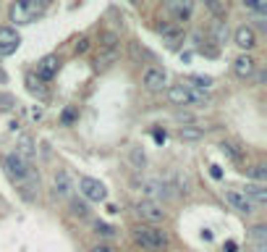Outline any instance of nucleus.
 I'll return each mask as SVG.
<instances>
[{
  "instance_id": "obj_1",
  "label": "nucleus",
  "mask_w": 267,
  "mask_h": 252,
  "mask_svg": "<svg viewBox=\"0 0 267 252\" xmlns=\"http://www.w3.org/2000/svg\"><path fill=\"white\" fill-rule=\"evenodd\" d=\"M3 168H5L8 179H11V181L18 186V189L26 194V197H29V189H37V186H40V179L34 176L32 163L24 161L21 155H16V153L3 155Z\"/></svg>"
},
{
  "instance_id": "obj_2",
  "label": "nucleus",
  "mask_w": 267,
  "mask_h": 252,
  "mask_svg": "<svg viewBox=\"0 0 267 252\" xmlns=\"http://www.w3.org/2000/svg\"><path fill=\"white\" fill-rule=\"evenodd\" d=\"M168 100L173 105H183V108H199V105H207L210 102L207 92L194 89V87H189V84H173L168 89Z\"/></svg>"
},
{
  "instance_id": "obj_3",
  "label": "nucleus",
  "mask_w": 267,
  "mask_h": 252,
  "mask_svg": "<svg viewBox=\"0 0 267 252\" xmlns=\"http://www.w3.org/2000/svg\"><path fill=\"white\" fill-rule=\"evenodd\" d=\"M48 5H50V0H16V3L11 5V21H16V24H29Z\"/></svg>"
},
{
  "instance_id": "obj_4",
  "label": "nucleus",
  "mask_w": 267,
  "mask_h": 252,
  "mask_svg": "<svg viewBox=\"0 0 267 252\" xmlns=\"http://www.w3.org/2000/svg\"><path fill=\"white\" fill-rule=\"evenodd\" d=\"M134 242L139 247H144V250H162L165 245H168V234L165 231H160V229H155V226H134Z\"/></svg>"
},
{
  "instance_id": "obj_5",
  "label": "nucleus",
  "mask_w": 267,
  "mask_h": 252,
  "mask_svg": "<svg viewBox=\"0 0 267 252\" xmlns=\"http://www.w3.org/2000/svg\"><path fill=\"white\" fill-rule=\"evenodd\" d=\"M79 192L84 194L87 200H92V202H105L107 200L105 184L97 181V179H92V176H81V179H79Z\"/></svg>"
},
{
  "instance_id": "obj_6",
  "label": "nucleus",
  "mask_w": 267,
  "mask_h": 252,
  "mask_svg": "<svg viewBox=\"0 0 267 252\" xmlns=\"http://www.w3.org/2000/svg\"><path fill=\"white\" fill-rule=\"evenodd\" d=\"M18 45H21V37H18V32L11 29V26H0V58L13 55L18 50Z\"/></svg>"
},
{
  "instance_id": "obj_7",
  "label": "nucleus",
  "mask_w": 267,
  "mask_h": 252,
  "mask_svg": "<svg viewBox=\"0 0 267 252\" xmlns=\"http://www.w3.org/2000/svg\"><path fill=\"white\" fill-rule=\"evenodd\" d=\"M134 213H136V216H139L142 221H150V223H160V221H165V210H162V205L150 202V200L139 202V205L134 208Z\"/></svg>"
},
{
  "instance_id": "obj_8",
  "label": "nucleus",
  "mask_w": 267,
  "mask_h": 252,
  "mask_svg": "<svg viewBox=\"0 0 267 252\" xmlns=\"http://www.w3.org/2000/svg\"><path fill=\"white\" fill-rule=\"evenodd\" d=\"M168 189H170V186L165 184V181H158V179H144V181L139 184V192H142L150 202H155L158 197H168V194H170Z\"/></svg>"
},
{
  "instance_id": "obj_9",
  "label": "nucleus",
  "mask_w": 267,
  "mask_h": 252,
  "mask_svg": "<svg viewBox=\"0 0 267 252\" xmlns=\"http://www.w3.org/2000/svg\"><path fill=\"white\" fill-rule=\"evenodd\" d=\"M142 82H144V87L150 92H160V89H165V84H168V74H165L162 69H158V66H150L144 71Z\"/></svg>"
},
{
  "instance_id": "obj_10",
  "label": "nucleus",
  "mask_w": 267,
  "mask_h": 252,
  "mask_svg": "<svg viewBox=\"0 0 267 252\" xmlns=\"http://www.w3.org/2000/svg\"><path fill=\"white\" fill-rule=\"evenodd\" d=\"M225 202L231 205L233 210H238V213H254V205H252V200L246 197V194L241 192V189H225Z\"/></svg>"
},
{
  "instance_id": "obj_11",
  "label": "nucleus",
  "mask_w": 267,
  "mask_h": 252,
  "mask_svg": "<svg viewBox=\"0 0 267 252\" xmlns=\"http://www.w3.org/2000/svg\"><path fill=\"white\" fill-rule=\"evenodd\" d=\"M58 55H45V58L37 63V79H42V82H50L55 74H58Z\"/></svg>"
},
{
  "instance_id": "obj_12",
  "label": "nucleus",
  "mask_w": 267,
  "mask_h": 252,
  "mask_svg": "<svg viewBox=\"0 0 267 252\" xmlns=\"http://www.w3.org/2000/svg\"><path fill=\"white\" fill-rule=\"evenodd\" d=\"M257 69V61L252 58V55H238V58L233 61V74L238 79H249L252 74Z\"/></svg>"
},
{
  "instance_id": "obj_13",
  "label": "nucleus",
  "mask_w": 267,
  "mask_h": 252,
  "mask_svg": "<svg viewBox=\"0 0 267 252\" xmlns=\"http://www.w3.org/2000/svg\"><path fill=\"white\" fill-rule=\"evenodd\" d=\"M170 11L176 16V21H189L194 13V0H170Z\"/></svg>"
},
{
  "instance_id": "obj_14",
  "label": "nucleus",
  "mask_w": 267,
  "mask_h": 252,
  "mask_svg": "<svg viewBox=\"0 0 267 252\" xmlns=\"http://www.w3.org/2000/svg\"><path fill=\"white\" fill-rule=\"evenodd\" d=\"M233 40H236V45L241 50H252L254 45H257V34H254L252 26H238L236 34H233Z\"/></svg>"
},
{
  "instance_id": "obj_15",
  "label": "nucleus",
  "mask_w": 267,
  "mask_h": 252,
  "mask_svg": "<svg viewBox=\"0 0 267 252\" xmlns=\"http://www.w3.org/2000/svg\"><path fill=\"white\" fill-rule=\"evenodd\" d=\"M244 194L252 200V205H265V202H267V189H265V184H249Z\"/></svg>"
},
{
  "instance_id": "obj_16",
  "label": "nucleus",
  "mask_w": 267,
  "mask_h": 252,
  "mask_svg": "<svg viewBox=\"0 0 267 252\" xmlns=\"http://www.w3.org/2000/svg\"><path fill=\"white\" fill-rule=\"evenodd\" d=\"M68 192H71V176H68L66 171H60L58 176H55V194L66 197Z\"/></svg>"
},
{
  "instance_id": "obj_17",
  "label": "nucleus",
  "mask_w": 267,
  "mask_h": 252,
  "mask_svg": "<svg viewBox=\"0 0 267 252\" xmlns=\"http://www.w3.org/2000/svg\"><path fill=\"white\" fill-rule=\"evenodd\" d=\"M205 3H207L210 11L215 13V18H220V21H223L225 13H228V3H225V0H205Z\"/></svg>"
},
{
  "instance_id": "obj_18",
  "label": "nucleus",
  "mask_w": 267,
  "mask_h": 252,
  "mask_svg": "<svg viewBox=\"0 0 267 252\" xmlns=\"http://www.w3.org/2000/svg\"><path fill=\"white\" fill-rule=\"evenodd\" d=\"M178 137L186 139V142H194V139H202V137H205V129H197V126H181Z\"/></svg>"
},
{
  "instance_id": "obj_19",
  "label": "nucleus",
  "mask_w": 267,
  "mask_h": 252,
  "mask_svg": "<svg viewBox=\"0 0 267 252\" xmlns=\"http://www.w3.org/2000/svg\"><path fill=\"white\" fill-rule=\"evenodd\" d=\"M241 3L249 8V11H254V13H265L267 11V0H241Z\"/></svg>"
},
{
  "instance_id": "obj_20",
  "label": "nucleus",
  "mask_w": 267,
  "mask_h": 252,
  "mask_svg": "<svg viewBox=\"0 0 267 252\" xmlns=\"http://www.w3.org/2000/svg\"><path fill=\"white\" fill-rule=\"evenodd\" d=\"M252 237H254V242H257V250H265L267 229H265V226H254V229H252Z\"/></svg>"
},
{
  "instance_id": "obj_21",
  "label": "nucleus",
  "mask_w": 267,
  "mask_h": 252,
  "mask_svg": "<svg viewBox=\"0 0 267 252\" xmlns=\"http://www.w3.org/2000/svg\"><path fill=\"white\" fill-rule=\"evenodd\" d=\"M189 82H191L189 87H194V89L199 87L202 92H205V89L210 87V84H213V79H210V77H189Z\"/></svg>"
},
{
  "instance_id": "obj_22",
  "label": "nucleus",
  "mask_w": 267,
  "mask_h": 252,
  "mask_svg": "<svg viewBox=\"0 0 267 252\" xmlns=\"http://www.w3.org/2000/svg\"><path fill=\"white\" fill-rule=\"evenodd\" d=\"M71 210H73V216H79V218H84L87 213H89V210H87V205H84V202H79V200H73V202H71Z\"/></svg>"
},
{
  "instance_id": "obj_23",
  "label": "nucleus",
  "mask_w": 267,
  "mask_h": 252,
  "mask_svg": "<svg viewBox=\"0 0 267 252\" xmlns=\"http://www.w3.org/2000/svg\"><path fill=\"white\" fill-rule=\"evenodd\" d=\"M220 150H223L225 155H231L233 161H241V153L236 150V145H228V142H223V145H220Z\"/></svg>"
},
{
  "instance_id": "obj_24",
  "label": "nucleus",
  "mask_w": 267,
  "mask_h": 252,
  "mask_svg": "<svg viewBox=\"0 0 267 252\" xmlns=\"http://www.w3.org/2000/svg\"><path fill=\"white\" fill-rule=\"evenodd\" d=\"M95 231H97L100 237H113V234H115V229H113V226H107V223H97Z\"/></svg>"
},
{
  "instance_id": "obj_25",
  "label": "nucleus",
  "mask_w": 267,
  "mask_h": 252,
  "mask_svg": "<svg viewBox=\"0 0 267 252\" xmlns=\"http://www.w3.org/2000/svg\"><path fill=\"white\" fill-rule=\"evenodd\" d=\"M73 118H76V113H73L71 108H68V110H63V116H60V121H63L66 126H68V124H73Z\"/></svg>"
},
{
  "instance_id": "obj_26",
  "label": "nucleus",
  "mask_w": 267,
  "mask_h": 252,
  "mask_svg": "<svg viewBox=\"0 0 267 252\" xmlns=\"http://www.w3.org/2000/svg\"><path fill=\"white\" fill-rule=\"evenodd\" d=\"M131 161H134L136 166H144V153H139V150L134 147V150H131Z\"/></svg>"
},
{
  "instance_id": "obj_27",
  "label": "nucleus",
  "mask_w": 267,
  "mask_h": 252,
  "mask_svg": "<svg viewBox=\"0 0 267 252\" xmlns=\"http://www.w3.org/2000/svg\"><path fill=\"white\" fill-rule=\"evenodd\" d=\"M252 173H254L260 181H265V179H267V173H265V166H254V168H252Z\"/></svg>"
},
{
  "instance_id": "obj_28",
  "label": "nucleus",
  "mask_w": 267,
  "mask_h": 252,
  "mask_svg": "<svg viewBox=\"0 0 267 252\" xmlns=\"http://www.w3.org/2000/svg\"><path fill=\"white\" fill-rule=\"evenodd\" d=\"M89 48V40H87V37H81V40L76 42V53H84Z\"/></svg>"
},
{
  "instance_id": "obj_29",
  "label": "nucleus",
  "mask_w": 267,
  "mask_h": 252,
  "mask_svg": "<svg viewBox=\"0 0 267 252\" xmlns=\"http://www.w3.org/2000/svg\"><path fill=\"white\" fill-rule=\"evenodd\" d=\"M92 252H115L110 245H97V247H92Z\"/></svg>"
},
{
  "instance_id": "obj_30",
  "label": "nucleus",
  "mask_w": 267,
  "mask_h": 252,
  "mask_svg": "<svg viewBox=\"0 0 267 252\" xmlns=\"http://www.w3.org/2000/svg\"><path fill=\"white\" fill-rule=\"evenodd\" d=\"M210 173H213V179H220L223 171H220V166H210Z\"/></svg>"
},
{
  "instance_id": "obj_31",
  "label": "nucleus",
  "mask_w": 267,
  "mask_h": 252,
  "mask_svg": "<svg viewBox=\"0 0 267 252\" xmlns=\"http://www.w3.org/2000/svg\"><path fill=\"white\" fill-rule=\"evenodd\" d=\"M155 142H165V132H155Z\"/></svg>"
},
{
  "instance_id": "obj_32",
  "label": "nucleus",
  "mask_w": 267,
  "mask_h": 252,
  "mask_svg": "<svg viewBox=\"0 0 267 252\" xmlns=\"http://www.w3.org/2000/svg\"><path fill=\"white\" fill-rule=\"evenodd\" d=\"M225 252H236V242H228V245H225Z\"/></svg>"
},
{
  "instance_id": "obj_33",
  "label": "nucleus",
  "mask_w": 267,
  "mask_h": 252,
  "mask_svg": "<svg viewBox=\"0 0 267 252\" xmlns=\"http://www.w3.org/2000/svg\"><path fill=\"white\" fill-rule=\"evenodd\" d=\"M128 3H134V5H136V3H139V0H128Z\"/></svg>"
}]
</instances>
